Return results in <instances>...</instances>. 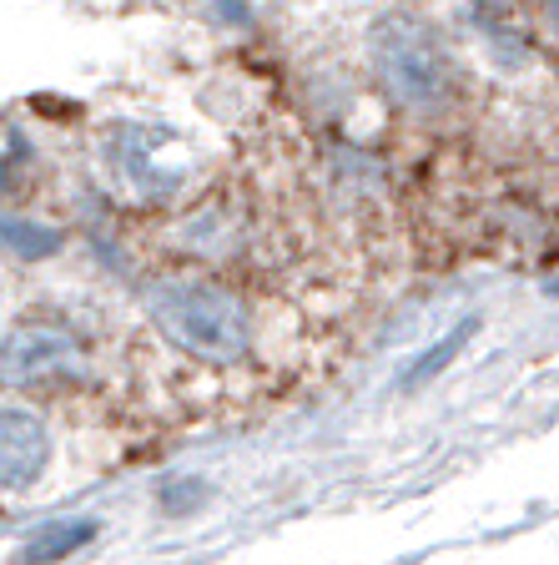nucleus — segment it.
Returning a JSON list of instances; mask_svg holds the SVG:
<instances>
[{
	"label": "nucleus",
	"instance_id": "4",
	"mask_svg": "<svg viewBox=\"0 0 559 565\" xmlns=\"http://www.w3.org/2000/svg\"><path fill=\"white\" fill-rule=\"evenodd\" d=\"M86 369V349L76 333L56 323H21L0 339V384H56Z\"/></svg>",
	"mask_w": 559,
	"mask_h": 565
},
{
	"label": "nucleus",
	"instance_id": "2",
	"mask_svg": "<svg viewBox=\"0 0 559 565\" xmlns=\"http://www.w3.org/2000/svg\"><path fill=\"white\" fill-rule=\"evenodd\" d=\"M147 313L152 323L192 359L207 364H233L252 349V318L237 294L207 278H162L147 288Z\"/></svg>",
	"mask_w": 559,
	"mask_h": 565
},
{
	"label": "nucleus",
	"instance_id": "8",
	"mask_svg": "<svg viewBox=\"0 0 559 565\" xmlns=\"http://www.w3.org/2000/svg\"><path fill=\"white\" fill-rule=\"evenodd\" d=\"M474 329H479L474 318H464V323H459V329L449 333V339H439V343H433V349L423 353L419 364L408 369V384H423V379H433V374H439L443 364H454V359H459V349H464V343L474 339Z\"/></svg>",
	"mask_w": 559,
	"mask_h": 565
},
{
	"label": "nucleus",
	"instance_id": "6",
	"mask_svg": "<svg viewBox=\"0 0 559 565\" xmlns=\"http://www.w3.org/2000/svg\"><path fill=\"white\" fill-rule=\"evenodd\" d=\"M96 530H101L96 520H61V525L35 530L31 541H25L21 561L25 565H56V561H66V555H76L82 545H92Z\"/></svg>",
	"mask_w": 559,
	"mask_h": 565
},
{
	"label": "nucleus",
	"instance_id": "1",
	"mask_svg": "<svg viewBox=\"0 0 559 565\" xmlns=\"http://www.w3.org/2000/svg\"><path fill=\"white\" fill-rule=\"evenodd\" d=\"M368 56L384 92L404 111H443L464 86L454 46L419 11H384L368 31Z\"/></svg>",
	"mask_w": 559,
	"mask_h": 565
},
{
	"label": "nucleus",
	"instance_id": "9",
	"mask_svg": "<svg viewBox=\"0 0 559 565\" xmlns=\"http://www.w3.org/2000/svg\"><path fill=\"white\" fill-rule=\"evenodd\" d=\"M545 21L555 25V35H559V0H545Z\"/></svg>",
	"mask_w": 559,
	"mask_h": 565
},
{
	"label": "nucleus",
	"instance_id": "5",
	"mask_svg": "<svg viewBox=\"0 0 559 565\" xmlns=\"http://www.w3.org/2000/svg\"><path fill=\"white\" fill-rule=\"evenodd\" d=\"M51 465V429L35 409H0V490H31Z\"/></svg>",
	"mask_w": 559,
	"mask_h": 565
},
{
	"label": "nucleus",
	"instance_id": "3",
	"mask_svg": "<svg viewBox=\"0 0 559 565\" xmlns=\"http://www.w3.org/2000/svg\"><path fill=\"white\" fill-rule=\"evenodd\" d=\"M106 182L131 202H166L192 182L197 157L172 127L157 121H111L101 137Z\"/></svg>",
	"mask_w": 559,
	"mask_h": 565
},
{
	"label": "nucleus",
	"instance_id": "7",
	"mask_svg": "<svg viewBox=\"0 0 559 565\" xmlns=\"http://www.w3.org/2000/svg\"><path fill=\"white\" fill-rule=\"evenodd\" d=\"M0 247L15 258H51V253H61V233L46 223H31V217L0 212Z\"/></svg>",
	"mask_w": 559,
	"mask_h": 565
}]
</instances>
